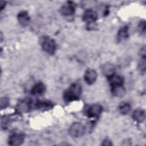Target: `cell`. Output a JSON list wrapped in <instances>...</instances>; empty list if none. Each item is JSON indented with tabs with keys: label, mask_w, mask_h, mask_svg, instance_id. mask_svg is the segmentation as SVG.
<instances>
[{
	"label": "cell",
	"mask_w": 146,
	"mask_h": 146,
	"mask_svg": "<svg viewBox=\"0 0 146 146\" xmlns=\"http://www.w3.org/2000/svg\"><path fill=\"white\" fill-rule=\"evenodd\" d=\"M82 94V87L78 83L71 84L64 92L63 98L67 102L77 100Z\"/></svg>",
	"instance_id": "1"
},
{
	"label": "cell",
	"mask_w": 146,
	"mask_h": 146,
	"mask_svg": "<svg viewBox=\"0 0 146 146\" xmlns=\"http://www.w3.org/2000/svg\"><path fill=\"white\" fill-rule=\"evenodd\" d=\"M39 43L44 51L50 55H52L55 53L56 44L52 38L47 35L42 36L39 39Z\"/></svg>",
	"instance_id": "2"
},
{
	"label": "cell",
	"mask_w": 146,
	"mask_h": 146,
	"mask_svg": "<svg viewBox=\"0 0 146 146\" xmlns=\"http://www.w3.org/2000/svg\"><path fill=\"white\" fill-rule=\"evenodd\" d=\"M68 133L73 137H80L85 133V127L80 123H74L70 127Z\"/></svg>",
	"instance_id": "3"
},
{
	"label": "cell",
	"mask_w": 146,
	"mask_h": 146,
	"mask_svg": "<svg viewBox=\"0 0 146 146\" xmlns=\"http://www.w3.org/2000/svg\"><path fill=\"white\" fill-rule=\"evenodd\" d=\"M103 108L99 104H93L87 107L85 113L89 118L98 117L102 112Z\"/></svg>",
	"instance_id": "4"
},
{
	"label": "cell",
	"mask_w": 146,
	"mask_h": 146,
	"mask_svg": "<svg viewBox=\"0 0 146 146\" xmlns=\"http://www.w3.org/2000/svg\"><path fill=\"white\" fill-rule=\"evenodd\" d=\"M75 6L72 2H67L66 4L63 5L60 9V12L63 15L66 17L72 15L75 13Z\"/></svg>",
	"instance_id": "5"
},
{
	"label": "cell",
	"mask_w": 146,
	"mask_h": 146,
	"mask_svg": "<svg viewBox=\"0 0 146 146\" xmlns=\"http://www.w3.org/2000/svg\"><path fill=\"white\" fill-rule=\"evenodd\" d=\"M98 17V14L95 11L92 9H88L83 13L82 18L85 22L90 25L94 23L97 20Z\"/></svg>",
	"instance_id": "6"
},
{
	"label": "cell",
	"mask_w": 146,
	"mask_h": 146,
	"mask_svg": "<svg viewBox=\"0 0 146 146\" xmlns=\"http://www.w3.org/2000/svg\"><path fill=\"white\" fill-rule=\"evenodd\" d=\"M24 139L25 136L23 133H14L9 137L8 143L10 145H20L23 143Z\"/></svg>",
	"instance_id": "7"
},
{
	"label": "cell",
	"mask_w": 146,
	"mask_h": 146,
	"mask_svg": "<svg viewBox=\"0 0 146 146\" xmlns=\"http://www.w3.org/2000/svg\"><path fill=\"white\" fill-rule=\"evenodd\" d=\"M85 82L89 85H91L95 83L97 78V73L96 71L93 69L89 68L87 69L84 76Z\"/></svg>",
	"instance_id": "8"
},
{
	"label": "cell",
	"mask_w": 146,
	"mask_h": 146,
	"mask_svg": "<svg viewBox=\"0 0 146 146\" xmlns=\"http://www.w3.org/2000/svg\"><path fill=\"white\" fill-rule=\"evenodd\" d=\"M17 19L19 23L23 27L27 26L30 21V16L26 11H21L17 15Z\"/></svg>",
	"instance_id": "9"
},
{
	"label": "cell",
	"mask_w": 146,
	"mask_h": 146,
	"mask_svg": "<svg viewBox=\"0 0 146 146\" xmlns=\"http://www.w3.org/2000/svg\"><path fill=\"white\" fill-rule=\"evenodd\" d=\"M33 102L31 99H27L19 102L17 106V110L19 112H27L32 107Z\"/></svg>",
	"instance_id": "10"
},
{
	"label": "cell",
	"mask_w": 146,
	"mask_h": 146,
	"mask_svg": "<svg viewBox=\"0 0 146 146\" xmlns=\"http://www.w3.org/2000/svg\"><path fill=\"white\" fill-rule=\"evenodd\" d=\"M102 70L104 75L108 78H109L110 77H111V76L115 74V68L114 66L111 63H107L104 64L102 66Z\"/></svg>",
	"instance_id": "11"
},
{
	"label": "cell",
	"mask_w": 146,
	"mask_h": 146,
	"mask_svg": "<svg viewBox=\"0 0 146 146\" xmlns=\"http://www.w3.org/2000/svg\"><path fill=\"white\" fill-rule=\"evenodd\" d=\"M108 79L109 80V83L111 87L119 86H123L124 79L122 76L120 75L114 74Z\"/></svg>",
	"instance_id": "12"
},
{
	"label": "cell",
	"mask_w": 146,
	"mask_h": 146,
	"mask_svg": "<svg viewBox=\"0 0 146 146\" xmlns=\"http://www.w3.org/2000/svg\"><path fill=\"white\" fill-rule=\"evenodd\" d=\"M145 48L144 46L140 51V60L139 62V69L141 72L144 73L145 71Z\"/></svg>",
	"instance_id": "13"
},
{
	"label": "cell",
	"mask_w": 146,
	"mask_h": 146,
	"mask_svg": "<svg viewBox=\"0 0 146 146\" xmlns=\"http://www.w3.org/2000/svg\"><path fill=\"white\" fill-rule=\"evenodd\" d=\"M132 117L136 122L142 123L145 119V111L142 109H136L133 112Z\"/></svg>",
	"instance_id": "14"
},
{
	"label": "cell",
	"mask_w": 146,
	"mask_h": 146,
	"mask_svg": "<svg viewBox=\"0 0 146 146\" xmlns=\"http://www.w3.org/2000/svg\"><path fill=\"white\" fill-rule=\"evenodd\" d=\"M46 91L44 84L41 82L35 84L31 90V94L33 95H39L43 94Z\"/></svg>",
	"instance_id": "15"
},
{
	"label": "cell",
	"mask_w": 146,
	"mask_h": 146,
	"mask_svg": "<svg viewBox=\"0 0 146 146\" xmlns=\"http://www.w3.org/2000/svg\"><path fill=\"white\" fill-rule=\"evenodd\" d=\"M128 37V27L124 26L119 29L117 35V41H121L123 39H126Z\"/></svg>",
	"instance_id": "16"
},
{
	"label": "cell",
	"mask_w": 146,
	"mask_h": 146,
	"mask_svg": "<svg viewBox=\"0 0 146 146\" xmlns=\"http://www.w3.org/2000/svg\"><path fill=\"white\" fill-rule=\"evenodd\" d=\"M35 106L36 108L40 110H48L51 109L53 104L49 101H41L38 102L35 104Z\"/></svg>",
	"instance_id": "17"
},
{
	"label": "cell",
	"mask_w": 146,
	"mask_h": 146,
	"mask_svg": "<svg viewBox=\"0 0 146 146\" xmlns=\"http://www.w3.org/2000/svg\"><path fill=\"white\" fill-rule=\"evenodd\" d=\"M125 89L123 86L111 87V92L113 95L117 97H122L125 94Z\"/></svg>",
	"instance_id": "18"
},
{
	"label": "cell",
	"mask_w": 146,
	"mask_h": 146,
	"mask_svg": "<svg viewBox=\"0 0 146 146\" xmlns=\"http://www.w3.org/2000/svg\"><path fill=\"white\" fill-rule=\"evenodd\" d=\"M131 110V106L129 103L123 102L119 106V111L122 115H126Z\"/></svg>",
	"instance_id": "19"
},
{
	"label": "cell",
	"mask_w": 146,
	"mask_h": 146,
	"mask_svg": "<svg viewBox=\"0 0 146 146\" xmlns=\"http://www.w3.org/2000/svg\"><path fill=\"white\" fill-rule=\"evenodd\" d=\"M145 21H141L138 26V30L139 33H140L141 34H144L145 33Z\"/></svg>",
	"instance_id": "20"
},
{
	"label": "cell",
	"mask_w": 146,
	"mask_h": 146,
	"mask_svg": "<svg viewBox=\"0 0 146 146\" xmlns=\"http://www.w3.org/2000/svg\"><path fill=\"white\" fill-rule=\"evenodd\" d=\"M9 99L6 97H3L1 99V109L2 110L3 108H5L6 107H7V106L9 105Z\"/></svg>",
	"instance_id": "21"
},
{
	"label": "cell",
	"mask_w": 146,
	"mask_h": 146,
	"mask_svg": "<svg viewBox=\"0 0 146 146\" xmlns=\"http://www.w3.org/2000/svg\"><path fill=\"white\" fill-rule=\"evenodd\" d=\"M103 145H111L112 144L111 143V141L108 139H106L103 141L102 144Z\"/></svg>",
	"instance_id": "22"
},
{
	"label": "cell",
	"mask_w": 146,
	"mask_h": 146,
	"mask_svg": "<svg viewBox=\"0 0 146 146\" xmlns=\"http://www.w3.org/2000/svg\"><path fill=\"white\" fill-rule=\"evenodd\" d=\"M5 4H6V2H4V1H1L0 2V7H1V10H2L3 9V8L5 7Z\"/></svg>",
	"instance_id": "23"
}]
</instances>
